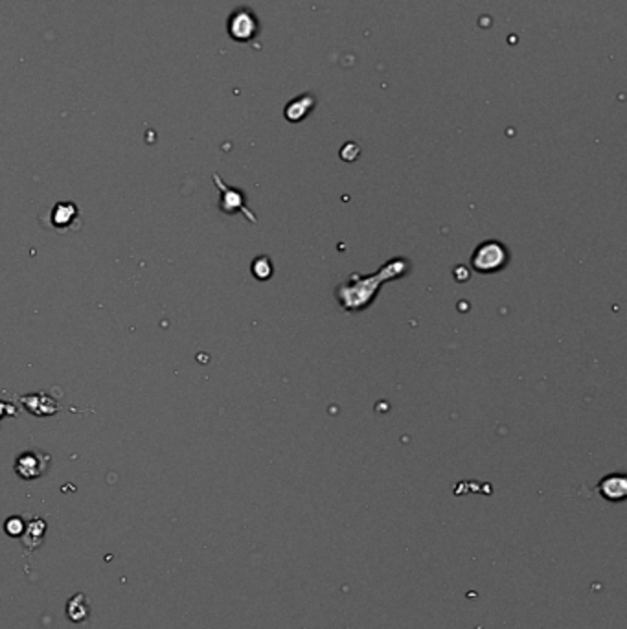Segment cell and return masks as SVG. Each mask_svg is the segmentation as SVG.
Wrapping results in <instances>:
<instances>
[{
  "instance_id": "6da1fadb",
  "label": "cell",
  "mask_w": 627,
  "mask_h": 629,
  "mask_svg": "<svg viewBox=\"0 0 627 629\" xmlns=\"http://www.w3.org/2000/svg\"><path fill=\"white\" fill-rule=\"evenodd\" d=\"M407 267H409V263H405L403 260H396V262L388 263L384 269H381L379 275L372 276L370 284H366L365 287L359 284H352V282H350V284H342L339 287V291H337L339 302L342 304L345 310L350 311L362 310V307H366L370 304L372 298H374V293L381 287L379 284L383 280L403 275Z\"/></svg>"
},
{
  "instance_id": "7a4b0ae2",
  "label": "cell",
  "mask_w": 627,
  "mask_h": 629,
  "mask_svg": "<svg viewBox=\"0 0 627 629\" xmlns=\"http://www.w3.org/2000/svg\"><path fill=\"white\" fill-rule=\"evenodd\" d=\"M508 262H510V252L501 241L496 240H488L480 243L475 249V252H473V256H471L473 269L476 272H484V275L499 272L508 265Z\"/></svg>"
},
{
  "instance_id": "3957f363",
  "label": "cell",
  "mask_w": 627,
  "mask_h": 629,
  "mask_svg": "<svg viewBox=\"0 0 627 629\" xmlns=\"http://www.w3.org/2000/svg\"><path fill=\"white\" fill-rule=\"evenodd\" d=\"M260 31L262 24L253 9L240 8L228 17V35L235 43H253Z\"/></svg>"
},
{
  "instance_id": "277c9868",
  "label": "cell",
  "mask_w": 627,
  "mask_h": 629,
  "mask_svg": "<svg viewBox=\"0 0 627 629\" xmlns=\"http://www.w3.org/2000/svg\"><path fill=\"white\" fill-rule=\"evenodd\" d=\"M46 469H49V456L43 453H37V451L22 453L17 459V462H15V471L24 481L39 479Z\"/></svg>"
},
{
  "instance_id": "5b68a950",
  "label": "cell",
  "mask_w": 627,
  "mask_h": 629,
  "mask_svg": "<svg viewBox=\"0 0 627 629\" xmlns=\"http://www.w3.org/2000/svg\"><path fill=\"white\" fill-rule=\"evenodd\" d=\"M315 107H317V96H315L313 92H305V94H300V96L295 98V100H291L285 105L283 116H285L287 122L298 123L307 118L315 111Z\"/></svg>"
},
{
  "instance_id": "8992f818",
  "label": "cell",
  "mask_w": 627,
  "mask_h": 629,
  "mask_svg": "<svg viewBox=\"0 0 627 629\" xmlns=\"http://www.w3.org/2000/svg\"><path fill=\"white\" fill-rule=\"evenodd\" d=\"M598 494L609 501V503H622L627 497V479L626 475L613 473V475L603 476L598 484Z\"/></svg>"
},
{
  "instance_id": "52a82bcc",
  "label": "cell",
  "mask_w": 627,
  "mask_h": 629,
  "mask_svg": "<svg viewBox=\"0 0 627 629\" xmlns=\"http://www.w3.org/2000/svg\"><path fill=\"white\" fill-rule=\"evenodd\" d=\"M214 179H215V183H218L219 188L223 190L221 208L225 210V212H227V214H234V212H238V210H241V212H243V214H247L248 218H250V221H256V219H254V215H250V212H248L247 206H245V197H243V193L235 192V190H232V188H228V186H225V184L221 183V179H219L218 175H214Z\"/></svg>"
},
{
  "instance_id": "ba28073f",
  "label": "cell",
  "mask_w": 627,
  "mask_h": 629,
  "mask_svg": "<svg viewBox=\"0 0 627 629\" xmlns=\"http://www.w3.org/2000/svg\"><path fill=\"white\" fill-rule=\"evenodd\" d=\"M88 613H91V608H88V602H87V596L85 594H76L72 598L68 600L66 603V615L72 622L79 624V622L87 620Z\"/></svg>"
},
{
  "instance_id": "9c48e42d",
  "label": "cell",
  "mask_w": 627,
  "mask_h": 629,
  "mask_svg": "<svg viewBox=\"0 0 627 629\" xmlns=\"http://www.w3.org/2000/svg\"><path fill=\"white\" fill-rule=\"evenodd\" d=\"M24 532H28V536L24 538V545H26L30 539H35V545H39L41 539H43L44 532H46V523L43 519H34L30 524H28V528H24Z\"/></svg>"
},
{
  "instance_id": "30bf717a",
  "label": "cell",
  "mask_w": 627,
  "mask_h": 629,
  "mask_svg": "<svg viewBox=\"0 0 627 629\" xmlns=\"http://www.w3.org/2000/svg\"><path fill=\"white\" fill-rule=\"evenodd\" d=\"M253 272L260 280L270 278V275H272V263H270V260L267 256H260V258L254 260Z\"/></svg>"
},
{
  "instance_id": "8fae6325",
  "label": "cell",
  "mask_w": 627,
  "mask_h": 629,
  "mask_svg": "<svg viewBox=\"0 0 627 629\" xmlns=\"http://www.w3.org/2000/svg\"><path fill=\"white\" fill-rule=\"evenodd\" d=\"M76 215V206L74 205H59L53 212V223L56 225H66L70 218Z\"/></svg>"
},
{
  "instance_id": "7c38bea8",
  "label": "cell",
  "mask_w": 627,
  "mask_h": 629,
  "mask_svg": "<svg viewBox=\"0 0 627 629\" xmlns=\"http://www.w3.org/2000/svg\"><path fill=\"white\" fill-rule=\"evenodd\" d=\"M24 528H26V526H24V521H22L21 517H9L4 524L6 533L11 536V538H21L22 533H24Z\"/></svg>"
},
{
  "instance_id": "4fadbf2b",
  "label": "cell",
  "mask_w": 627,
  "mask_h": 629,
  "mask_svg": "<svg viewBox=\"0 0 627 629\" xmlns=\"http://www.w3.org/2000/svg\"><path fill=\"white\" fill-rule=\"evenodd\" d=\"M475 629H484V625H476V628H475Z\"/></svg>"
}]
</instances>
